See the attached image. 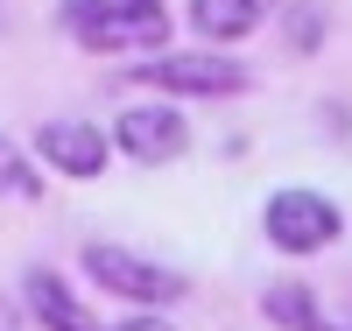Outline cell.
Returning a JSON list of instances; mask_svg holds the SVG:
<instances>
[{"label":"cell","instance_id":"12","mask_svg":"<svg viewBox=\"0 0 352 331\" xmlns=\"http://www.w3.org/2000/svg\"><path fill=\"white\" fill-rule=\"evenodd\" d=\"M0 331H14V303H8V296H0Z\"/></svg>","mask_w":352,"mask_h":331},{"label":"cell","instance_id":"11","mask_svg":"<svg viewBox=\"0 0 352 331\" xmlns=\"http://www.w3.org/2000/svg\"><path fill=\"white\" fill-rule=\"evenodd\" d=\"M99 331H169L162 317H127V324H99Z\"/></svg>","mask_w":352,"mask_h":331},{"label":"cell","instance_id":"7","mask_svg":"<svg viewBox=\"0 0 352 331\" xmlns=\"http://www.w3.org/2000/svg\"><path fill=\"white\" fill-rule=\"evenodd\" d=\"M21 289H28V310H36L43 331H99L92 310H85L78 296L64 289V275H50V268H28V282H21Z\"/></svg>","mask_w":352,"mask_h":331},{"label":"cell","instance_id":"6","mask_svg":"<svg viewBox=\"0 0 352 331\" xmlns=\"http://www.w3.org/2000/svg\"><path fill=\"white\" fill-rule=\"evenodd\" d=\"M36 156L56 169V176H99L106 169V156H113V141L92 127V120H50V127L36 134Z\"/></svg>","mask_w":352,"mask_h":331},{"label":"cell","instance_id":"5","mask_svg":"<svg viewBox=\"0 0 352 331\" xmlns=\"http://www.w3.org/2000/svg\"><path fill=\"white\" fill-rule=\"evenodd\" d=\"M113 141H120L134 162L155 169V162H176L190 148V120L176 113V106H127L120 120H113Z\"/></svg>","mask_w":352,"mask_h":331},{"label":"cell","instance_id":"9","mask_svg":"<svg viewBox=\"0 0 352 331\" xmlns=\"http://www.w3.org/2000/svg\"><path fill=\"white\" fill-rule=\"evenodd\" d=\"M261 310H268V324H282V331H324V310L310 303L303 282H275L261 296Z\"/></svg>","mask_w":352,"mask_h":331},{"label":"cell","instance_id":"1","mask_svg":"<svg viewBox=\"0 0 352 331\" xmlns=\"http://www.w3.org/2000/svg\"><path fill=\"white\" fill-rule=\"evenodd\" d=\"M64 28L85 50H162L169 43L162 0H64Z\"/></svg>","mask_w":352,"mask_h":331},{"label":"cell","instance_id":"8","mask_svg":"<svg viewBox=\"0 0 352 331\" xmlns=\"http://www.w3.org/2000/svg\"><path fill=\"white\" fill-rule=\"evenodd\" d=\"M275 0H190V28L204 43H240L261 28V14H268Z\"/></svg>","mask_w":352,"mask_h":331},{"label":"cell","instance_id":"3","mask_svg":"<svg viewBox=\"0 0 352 331\" xmlns=\"http://www.w3.org/2000/svg\"><path fill=\"white\" fill-rule=\"evenodd\" d=\"M85 275L99 289H113V296H127V303H148V310L190 296V275H176V268L134 254V247H113V239H85Z\"/></svg>","mask_w":352,"mask_h":331},{"label":"cell","instance_id":"2","mask_svg":"<svg viewBox=\"0 0 352 331\" xmlns=\"http://www.w3.org/2000/svg\"><path fill=\"white\" fill-rule=\"evenodd\" d=\"M134 85H155V92L169 99H232L247 92V64H232L226 50H169V56H141V64L127 71Z\"/></svg>","mask_w":352,"mask_h":331},{"label":"cell","instance_id":"4","mask_svg":"<svg viewBox=\"0 0 352 331\" xmlns=\"http://www.w3.org/2000/svg\"><path fill=\"white\" fill-rule=\"evenodd\" d=\"M261 233H268V247H282V254H317V247H331L345 233V212L324 191H275L261 204Z\"/></svg>","mask_w":352,"mask_h":331},{"label":"cell","instance_id":"10","mask_svg":"<svg viewBox=\"0 0 352 331\" xmlns=\"http://www.w3.org/2000/svg\"><path fill=\"white\" fill-rule=\"evenodd\" d=\"M0 197H43V169L0 134Z\"/></svg>","mask_w":352,"mask_h":331}]
</instances>
